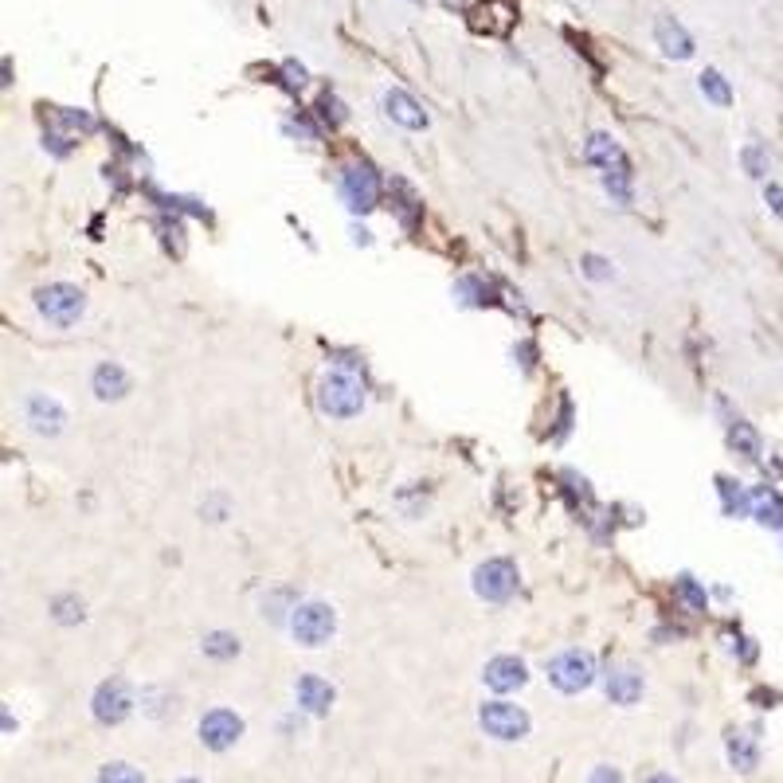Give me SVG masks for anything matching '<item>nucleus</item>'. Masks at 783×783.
Wrapping results in <instances>:
<instances>
[{"instance_id": "obj_36", "label": "nucleus", "mask_w": 783, "mask_h": 783, "mask_svg": "<svg viewBox=\"0 0 783 783\" xmlns=\"http://www.w3.org/2000/svg\"><path fill=\"white\" fill-rule=\"evenodd\" d=\"M588 783H623V776H619L615 768H607V764H599L596 772L588 776Z\"/></svg>"}, {"instance_id": "obj_3", "label": "nucleus", "mask_w": 783, "mask_h": 783, "mask_svg": "<svg viewBox=\"0 0 783 783\" xmlns=\"http://www.w3.org/2000/svg\"><path fill=\"white\" fill-rule=\"evenodd\" d=\"M36 310L55 329H71V325L87 314V294L79 286H71V282H51V286H44L36 294Z\"/></svg>"}, {"instance_id": "obj_15", "label": "nucleus", "mask_w": 783, "mask_h": 783, "mask_svg": "<svg viewBox=\"0 0 783 783\" xmlns=\"http://www.w3.org/2000/svg\"><path fill=\"white\" fill-rule=\"evenodd\" d=\"M603 690H607V697H611L615 705H635V701L643 697V674H639L635 666H615V670L607 674Z\"/></svg>"}, {"instance_id": "obj_34", "label": "nucleus", "mask_w": 783, "mask_h": 783, "mask_svg": "<svg viewBox=\"0 0 783 783\" xmlns=\"http://www.w3.org/2000/svg\"><path fill=\"white\" fill-rule=\"evenodd\" d=\"M729 650L737 654L740 662H756V646H752V639H744V635H733V639H729Z\"/></svg>"}, {"instance_id": "obj_22", "label": "nucleus", "mask_w": 783, "mask_h": 783, "mask_svg": "<svg viewBox=\"0 0 783 783\" xmlns=\"http://www.w3.org/2000/svg\"><path fill=\"white\" fill-rule=\"evenodd\" d=\"M396 216H400V224L404 228H415V216H419V196L412 192V185H404V181H392V204H388Z\"/></svg>"}, {"instance_id": "obj_33", "label": "nucleus", "mask_w": 783, "mask_h": 783, "mask_svg": "<svg viewBox=\"0 0 783 783\" xmlns=\"http://www.w3.org/2000/svg\"><path fill=\"white\" fill-rule=\"evenodd\" d=\"M59 122H63L67 130H83V134H91L94 130V118L87 110H59Z\"/></svg>"}, {"instance_id": "obj_12", "label": "nucleus", "mask_w": 783, "mask_h": 783, "mask_svg": "<svg viewBox=\"0 0 783 783\" xmlns=\"http://www.w3.org/2000/svg\"><path fill=\"white\" fill-rule=\"evenodd\" d=\"M482 682H486L494 693H513L529 682V670H525V662H521L517 654H498V658L486 662Z\"/></svg>"}, {"instance_id": "obj_38", "label": "nucleus", "mask_w": 783, "mask_h": 783, "mask_svg": "<svg viewBox=\"0 0 783 783\" xmlns=\"http://www.w3.org/2000/svg\"><path fill=\"white\" fill-rule=\"evenodd\" d=\"M646 783H678V780H674V776H662V772H658V776H650Z\"/></svg>"}, {"instance_id": "obj_4", "label": "nucleus", "mask_w": 783, "mask_h": 783, "mask_svg": "<svg viewBox=\"0 0 783 783\" xmlns=\"http://www.w3.org/2000/svg\"><path fill=\"white\" fill-rule=\"evenodd\" d=\"M318 404L329 419H353L365 412V388L349 372H329L318 388Z\"/></svg>"}, {"instance_id": "obj_19", "label": "nucleus", "mask_w": 783, "mask_h": 783, "mask_svg": "<svg viewBox=\"0 0 783 783\" xmlns=\"http://www.w3.org/2000/svg\"><path fill=\"white\" fill-rule=\"evenodd\" d=\"M752 513H756V521H760V525L780 529L783 533V494H776L772 486L752 490Z\"/></svg>"}, {"instance_id": "obj_39", "label": "nucleus", "mask_w": 783, "mask_h": 783, "mask_svg": "<svg viewBox=\"0 0 783 783\" xmlns=\"http://www.w3.org/2000/svg\"><path fill=\"white\" fill-rule=\"evenodd\" d=\"M177 783H196V780H177Z\"/></svg>"}, {"instance_id": "obj_14", "label": "nucleus", "mask_w": 783, "mask_h": 783, "mask_svg": "<svg viewBox=\"0 0 783 783\" xmlns=\"http://www.w3.org/2000/svg\"><path fill=\"white\" fill-rule=\"evenodd\" d=\"M584 161L599 169V173H611V169H623L627 165V153H623V145L611 138V134H592V138L584 141Z\"/></svg>"}, {"instance_id": "obj_5", "label": "nucleus", "mask_w": 783, "mask_h": 783, "mask_svg": "<svg viewBox=\"0 0 783 783\" xmlns=\"http://www.w3.org/2000/svg\"><path fill=\"white\" fill-rule=\"evenodd\" d=\"M517 564L509 556H490L474 568V596L486 599V603H506V599L517 596Z\"/></svg>"}, {"instance_id": "obj_40", "label": "nucleus", "mask_w": 783, "mask_h": 783, "mask_svg": "<svg viewBox=\"0 0 783 783\" xmlns=\"http://www.w3.org/2000/svg\"><path fill=\"white\" fill-rule=\"evenodd\" d=\"M412 4H423V0H412Z\"/></svg>"}, {"instance_id": "obj_31", "label": "nucleus", "mask_w": 783, "mask_h": 783, "mask_svg": "<svg viewBox=\"0 0 783 783\" xmlns=\"http://www.w3.org/2000/svg\"><path fill=\"white\" fill-rule=\"evenodd\" d=\"M51 607H55V619H59V623H79V619H83V603L75 596H59Z\"/></svg>"}, {"instance_id": "obj_16", "label": "nucleus", "mask_w": 783, "mask_h": 783, "mask_svg": "<svg viewBox=\"0 0 783 783\" xmlns=\"http://www.w3.org/2000/svg\"><path fill=\"white\" fill-rule=\"evenodd\" d=\"M294 697H298V705H302L306 713L322 717V713H329V705H333V686L322 682L318 674H302V678L294 682Z\"/></svg>"}, {"instance_id": "obj_6", "label": "nucleus", "mask_w": 783, "mask_h": 783, "mask_svg": "<svg viewBox=\"0 0 783 783\" xmlns=\"http://www.w3.org/2000/svg\"><path fill=\"white\" fill-rule=\"evenodd\" d=\"M91 713L98 725H122L134 713V690L126 678H106L91 697Z\"/></svg>"}, {"instance_id": "obj_28", "label": "nucleus", "mask_w": 783, "mask_h": 783, "mask_svg": "<svg viewBox=\"0 0 783 783\" xmlns=\"http://www.w3.org/2000/svg\"><path fill=\"white\" fill-rule=\"evenodd\" d=\"M98 783H145L134 764H122V760H114V764H106L102 772H98Z\"/></svg>"}, {"instance_id": "obj_29", "label": "nucleus", "mask_w": 783, "mask_h": 783, "mask_svg": "<svg viewBox=\"0 0 783 783\" xmlns=\"http://www.w3.org/2000/svg\"><path fill=\"white\" fill-rule=\"evenodd\" d=\"M674 592L690 603V611H705V588H701L693 576H678V580H674Z\"/></svg>"}, {"instance_id": "obj_21", "label": "nucleus", "mask_w": 783, "mask_h": 783, "mask_svg": "<svg viewBox=\"0 0 783 783\" xmlns=\"http://www.w3.org/2000/svg\"><path fill=\"white\" fill-rule=\"evenodd\" d=\"M697 91L705 94L713 106H729V102H733V87H729V79H725L717 67H705V71L697 75Z\"/></svg>"}, {"instance_id": "obj_35", "label": "nucleus", "mask_w": 783, "mask_h": 783, "mask_svg": "<svg viewBox=\"0 0 783 783\" xmlns=\"http://www.w3.org/2000/svg\"><path fill=\"white\" fill-rule=\"evenodd\" d=\"M764 204L783 220V185H764Z\"/></svg>"}, {"instance_id": "obj_23", "label": "nucleus", "mask_w": 783, "mask_h": 783, "mask_svg": "<svg viewBox=\"0 0 783 783\" xmlns=\"http://www.w3.org/2000/svg\"><path fill=\"white\" fill-rule=\"evenodd\" d=\"M717 490H721V506L729 517H744V513H752V498H748V490L733 482V478H717Z\"/></svg>"}, {"instance_id": "obj_26", "label": "nucleus", "mask_w": 783, "mask_h": 783, "mask_svg": "<svg viewBox=\"0 0 783 783\" xmlns=\"http://www.w3.org/2000/svg\"><path fill=\"white\" fill-rule=\"evenodd\" d=\"M200 650H204L208 658H216V662H228V658H235V654H239V639H235V635H228V631H212V635H204Z\"/></svg>"}, {"instance_id": "obj_7", "label": "nucleus", "mask_w": 783, "mask_h": 783, "mask_svg": "<svg viewBox=\"0 0 783 783\" xmlns=\"http://www.w3.org/2000/svg\"><path fill=\"white\" fill-rule=\"evenodd\" d=\"M337 188H341V196H345L349 212H372V208L380 204V177H376V169H372L369 161L341 169Z\"/></svg>"}, {"instance_id": "obj_2", "label": "nucleus", "mask_w": 783, "mask_h": 783, "mask_svg": "<svg viewBox=\"0 0 783 783\" xmlns=\"http://www.w3.org/2000/svg\"><path fill=\"white\" fill-rule=\"evenodd\" d=\"M545 674L560 693H580L596 682V658L580 646H568L545 662Z\"/></svg>"}, {"instance_id": "obj_10", "label": "nucleus", "mask_w": 783, "mask_h": 783, "mask_svg": "<svg viewBox=\"0 0 783 783\" xmlns=\"http://www.w3.org/2000/svg\"><path fill=\"white\" fill-rule=\"evenodd\" d=\"M24 419L32 423V431L36 435H59L63 431V423H67V412H63V404L55 400V396H47V392H32L28 400H24Z\"/></svg>"}, {"instance_id": "obj_37", "label": "nucleus", "mask_w": 783, "mask_h": 783, "mask_svg": "<svg viewBox=\"0 0 783 783\" xmlns=\"http://www.w3.org/2000/svg\"><path fill=\"white\" fill-rule=\"evenodd\" d=\"M353 239H357V243H365V247H369V243H372V231H369V228H353Z\"/></svg>"}, {"instance_id": "obj_24", "label": "nucleus", "mask_w": 783, "mask_h": 783, "mask_svg": "<svg viewBox=\"0 0 783 783\" xmlns=\"http://www.w3.org/2000/svg\"><path fill=\"white\" fill-rule=\"evenodd\" d=\"M455 298H459L462 306H490V302H494L486 278H478V275L459 278V282H455Z\"/></svg>"}, {"instance_id": "obj_25", "label": "nucleus", "mask_w": 783, "mask_h": 783, "mask_svg": "<svg viewBox=\"0 0 783 783\" xmlns=\"http://www.w3.org/2000/svg\"><path fill=\"white\" fill-rule=\"evenodd\" d=\"M603 188H607V196L619 204V208H627L631 204V165H623V169H611V173H603Z\"/></svg>"}, {"instance_id": "obj_18", "label": "nucleus", "mask_w": 783, "mask_h": 783, "mask_svg": "<svg viewBox=\"0 0 783 783\" xmlns=\"http://www.w3.org/2000/svg\"><path fill=\"white\" fill-rule=\"evenodd\" d=\"M729 447L737 451L744 462H760V451H764V443H760V431L748 423V419H729Z\"/></svg>"}, {"instance_id": "obj_11", "label": "nucleus", "mask_w": 783, "mask_h": 783, "mask_svg": "<svg viewBox=\"0 0 783 783\" xmlns=\"http://www.w3.org/2000/svg\"><path fill=\"white\" fill-rule=\"evenodd\" d=\"M380 106H384V118L396 122V126H404V130H427V122H431L427 110L408 91H400V87H388V91L380 94Z\"/></svg>"}, {"instance_id": "obj_20", "label": "nucleus", "mask_w": 783, "mask_h": 783, "mask_svg": "<svg viewBox=\"0 0 783 783\" xmlns=\"http://www.w3.org/2000/svg\"><path fill=\"white\" fill-rule=\"evenodd\" d=\"M729 764L737 772H752L760 764V748H756V737L748 733H729Z\"/></svg>"}, {"instance_id": "obj_13", "label": "nucleus", "mask_w": 783, "mask_h": 783, "mask_svg": "<svg viewBox=\"0 0 783 783\" xmlns=\"http://www.w3.org/2000/svg\"><path fill=\"white\" fill-rule=\"evenodd\" d=\"M654 40L662 47V55L666 59H690L693 55V36L686 32V24L678 20V16H658L654 20Z\"/></svg>"}, {"instance_id": "obj_32", "label": "nucleus", "mask_w": 783, "mask_h": 783, "mask_svg": "<svg viewBox=\"0 0 783 783\" xmlns=\"http://www.w3.org/2000/svg\"><path fill=\"white\" fill-rule=\"evenodd\" d=\"M580 267H584V275L592 278V282H607V278L615 275V271H611V263H607L603 255H592V251L580 259Z\"/></svg>"}, {"instance_id": "obj_1", "label": "nucleus", "mask_w": 783, "mask_h": 783, "mask_svg": "<svg viewBox=\"0 0 783 783\" xmlns=\"http://www.w3.org/2000/svg\"><path fill=\"white\" fill-rule=\"evenodd\" d=\"M286 627H290V635H294V643L298 646L318 650V646L329 643L333 631H337V611H333L329 603H322V599H302V603L290 607Z\"/></svg>"}, {"instance_id": "obj_27", "label": "nucleus", "mask_w": 783, "mask_h": 783, "mask_svg": "<svg viewBox=\"0 0 783 783\" xmlns=\"http://www.w3.org/2000/svg\"><path fill=\"white\" fill-rule=\"evenodd\" d=\"M740 161H744V173L756 177V181L768 177V169H772V157H768L760 145H744V149H740Z\"/></svg>"}, {"instance_id": "obj_30", "label": "nucleus", "mask_w": 783, "mask_h": 783, "mask_svg": "<svg viewBox=\"0 0 783 783\" xmlns=\"http://www.w3.org/2000/svg\"><path fill=\"white\" fill-rule=\"evenodd\" d=\"M318 118H322L325 126H341V122L349 118V110H345L333 94H322V98H318Z\"/></svg>"}, {"instance_id": "obj_17", "label": "nucleus", "mask_w": 783, "mask_h": 783, "mask_svg": "<svg viewBox=\"0 0 783 783\" xmlns=\"http://www.w3.org/2000/svg\"><path fill=\"white\" fill-rule=\"evenodd\" d=\"M91 388L98 400H122L130 392V372L122 369L118 361H102L91 376Z\"/></svg>"}, {"instance_id": "obj_9", "label": "nucleus", "mask_w": 783, "mask_h": 783, "mask_svg": "<svg viewBox=\"0 0 783 783\" xmlns=\"http://www.w3.org/2000/svg\"><path fill=\"white\" fill-rule=\"evenodd\" d=\"M243 737V717L235 709H208L200 717V744L212 748V752H228L235 740Z\"/></svg>"}, {"instance_id": "obj_8", "label": "nucleus", "mask_w": 783, "mask_h": 783, "mask_svg": "<svg viewBox=\"0 0 783 783\" xmlns=\"http://www.w3.org/2000/svg\"><path fill=\"white\" fill-rule=\"evenodd\" d=\"M478 725L486 729V737L494 740H521L529 733V713L521 705H509V701H486L478 709Z\"/></svg>"}]
</instances>
